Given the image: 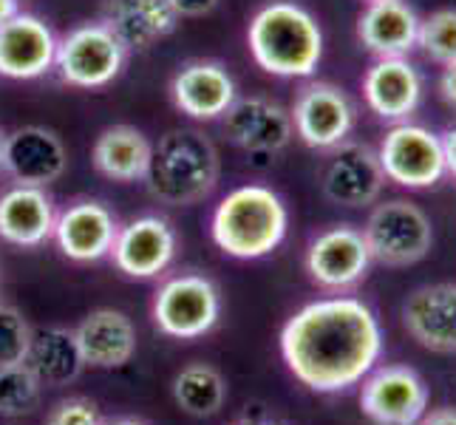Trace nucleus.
Here are the masks:
<instances>
[{
	"mask_svg": "<svg viewBox=\"0 0 456 425\" xmlns=\"http://www.w3.org/2000/svg\"><path fill=\"white\" fill-rule=\"evenodd\" d=\"M383 352V329L357 298H321L281 329V357L309 391L338 395L357 386Z\"/></svg>",
	"mask_w": 456,
	"mask_h": 425,
	"instance_id": "obj_1",
	"label": "nucleus"
},
{
	"mask_svg": "<svg viewBox=\"0 0 456 425\" xmlns=\"http://www.w3.org/2000/svg\"><path fill=\"white\" fill-rule=\"evenodd\" d=\"M247 49L256 66L284 80H304L323 60V29L295 0H270L247 26Z\"/></svg>",
	"mask_w": 456,
	"mask_h": 425,
	"instance_id": "obj_2",
	"label": "nucleus"
},
{
	"mask_svg": "<svg viewBox=\"0 0 456 425\" xmlns=\"http://www.w3.org/2000/svg\"><path fill=\"white\" fill-rule=\"evenodd\" d=\"M289 230V210L273 187L241 184L216 204L210 239L224 256L256 261L275 253Z\"/></svg>",
	"mask_w": 456,
	"mask_h": 425,
	"instance_id": "obj_3",
	"label": "nucleus"
},
{
	"mask_svg": "<svg viewBox=\"0 0 456 425\" xmlns=\"http://www.w3.org/2000/svg\"><path fill=\"white\" fill-rule=\"evenodd\" d=\"M218 176L222 159L213 139L199 128H170L153 145L145 184L167 208H191L216 191Z\"/></svg>",
	"mask_w": 456,
	"mask_h": 425,
	"instance_id": "obj_4",
	"label": "nucleus"
},
{
	"mask_svg": "<svg viewBox=\"0 0 456 425\" xmlns=\"http://www.w3.org/2000/svg\"><path fill=\"white\" fill-rule=\"evenodd\" d=\"M151 318L162 335L196 340L213 332L222 318V292L208 275L182 273L159 283L153 295Z\"/></svg>",
	"mask_w": 456,
	"mask_h": 425,
	"instance_id": "obj_5",
	"label": "nucleus"
},
{
	"mask_svg": "<svg viewBox=\"0 0 456 425\" xmlns=\"http://www.w3.org/2000/svg\"><path fill=\"white\" fill-rule=\"evenodd\" d=\"M128 52L100 20H88L57 37L54 71L71 88L97 91L111 86L125 69Z\"/></svg>",
	"mask_w": 456,
	"mask_h": 425,
	"instance_id": "obj_6",
	"label": "nucleus"
},
{
	"mask_svg": "<svg viewBox=\"0 0 456 425\" xmlns=\"http://www.w3.org/2000/svg\"><path fill=\"white\" fill-rule=\"evenodd\" d=\"M363 239L371 261L386 266H411L431 253L434 227L426 210L408 199H391L369 213Z\"/></svg>",
	"mask_w": 456,
	"mask_h": 425,
	"instance_id": "obj_7",
	"label": "nucleus"
},
{
	"mask_svg": "<svg viewBox=\"0 0 456 425\" xmlns=\"http://www.w3.org/2000/svg\"><path fill=\"white\" fill-rule=\"evenodd\" d=\"M377 159H380L386 179L408 191L434 187L448 173L443 136L408 119L395 122V128L386 131L377 148Z\"/></svg>",
	"mask_w": 456,
	"mask_h": 425,
	"instance_id": "obj_8",
	"label": "nucleus"
},
{
	"mask_svg": "<svg viewBox=\"0 0 456 425\" xmlns=\"http://www.w3.org/2000/svg\"><path fill=\"white\" fill-rule=\"evenodd\" d=\"M292 131L312 151H332L349 139L354 128V102L340 86L306 83L289 108Z\"/></svg>",
	"mask_w": 456,
	"mask_h": 425,
	"instance_id": "obj_9",
	"label": "nucleus"
},
{
	"mask_svg": "<svg viewBox=\"0 0 456 425\" xmlns=\"http://www.w3.org/2000/svg\"><path fill=\"white\" fill-rule=\"evenodd\" d=\"M306 273L323 290L343 292L357 287L371 266V253L363 230L335 225L318 233L306 247Z\"/></svg>",
	"mask_w": 456,
	"mask_h": 425,
	"instance_id": "obj_10",
	"label": "nucleus"
},
{
	"mask_svg": "<svg viewBox=\"0 0 456 425\" xmlns=\"http://www.w3.org/2000/svg\"><path fill=\"white\" fill-rule=\"evenodd\" d=\"M179 235L162 216H139L119 225L111 261L125 278L151 281L159 278L176 258Z\"/></svg>",
	"mask_w": 456,
	"mask_h": 425,
	"instance_id": "obj_11",
	"label": "nucleus"
},
{
	"mask_svg": "<svg viewBox=\"0 0 456 425\" xmlns=\"http://www.w3.org/2000/svg\"><path fill=\"white\" fill-rule=\"evenodd\" d=\"M360 408L377 425H417L428 408V388L414 369L383 366L363 377Z\"/></svg>",
	"mask_w": 456,
	"mask_h": 425,
	"instance_id": "obj_12",
	"label": "nucleus"
},
{
	"mask_svg": "<svg viewBox=\"0 0 456 425\" xmlns=\"http://www.w3.org/2000/svg\"><path fill=\"white\" fill-rule=\"evenodd\" d=\"M386 173L377 151L363 142H340L323 168L321 191L338 208H369L383 193Z\"/></svg>",
	"mask_w": 456,
	"mask_h": 425,
	"instance_id": "obj_13",
	"label": "nucleus"
},
{
	"mask_svg": "<svg viewBox=\"0 0 456 425\" xmlns=\"http://www.w3.org/2000/svg\"><path fill=\"white\" fill-rule=\"evenodd\" d=\"M119 233L114 210L97 199H77L57 213L52 241L69 261L94 264L111 256Z\"/></svg>",
	"mask_w": 456,
	"mask_h": 425,
	"instance_id": "obj_14",
	"label": "nucleus"
},
{
	"mask_svg": "<svg viewBox=\"0 0 456 425\" xmlns=\"http://www.w3.org/2000/svg\"><path fill=\"white\" fill-rule=\"evenodd\" d=\"M167 94L176 111L184 117L196 122H213L224 117L232 100L239 97V88H235V80L224 62L187 60L170 77Z\"/></svg>",
	"mask_w": 456,
	"mask_h": 425,
	"instance_id": "obj_15",
	"label": "nucleus"
},
{
	"mask_svg": "<svg viewBox=\"0 0 456 425\" xmlns=\"http://www.w3.org/2000/svg\"><path fill=\"white\" fill-rule=\"evenodd\" d=\"M57 35L43 18L14 12L0 26V77L6 80H37L54 71Z\"/></svg>",
	"mask_w": 456,
	"mask_h": 425,
	"instance_id": "obj_16",
	"label": "nucleus"
},
{
	"mask_svg": "<svg viewBox=\"0 0 456 425\" xmlns=\"http://www.w3.org/2000/svg\"><path fill=\"white\" fill-rule=\"evenodd\" d=\"M222 131L227 142L247 153H278L295 136L287 108L258 94L232 100L222 117Z\"/></svg>",
	"mask_w": 456,
	"mask_h": 425,
	"instance_id": "obj_17",
	"label": "nucleus"
},
{
	"mask_svg": "<svg viewBox=\"0 0 456 425\" xmlns=\"http://www.w3.org/2000/svg\"><path fill=\"white\" fill-rule=\"evenodd\" d=\"M69 168L62 139L45 125H23L4 139V173L14 184L49 187Z\"/></svg>",
	"mask_w": 456,
	"mask_h": 425,
	"instance_id": "obj_18",
	"label": "nucleus"
},
{
	"mask_svg": "<svg viewBox=\"0 0 456 425\" xmlns=\"http://www.w3.org/2000/svg\"><path fill=\"white\" fill-rule=\"evenodd\" d=\"M403 326L422 349L456 355V283H426L403 304Z\"/></svg>",
	"mask_w": 456,
	"mask_h": 425,
	"instance_id": "obj_19",
	"label": "nucleus"
},
{
	"mask_svg": "<svg viewBox=\"0 0 456 425\" xmlns=\"http://www.w3.org/2000/svg\"><path fill=\"white\" fill-rule=\"evenodd\" d=\"M100 23L111 29L125 52H151L179 26L167 0H102Z\"/></svg>",
	"mask_w": 456,
	"mask_h": 425,
	"instance_id": "obj_20",
	"label": "nucleus"
},
{
	"mask_svg": "<svg viewBox=\"0 0 456 425\" xmlns=\"http://www.w3.org/2000/svg\"><path fill=\"white\" fill-rule=\"evenodd\" d=\"M363 100L374 117L405 122L422 100V77L405 57H377L363 77Z\"/></svg>",
	"mask_w": 456,
	"mask_h": 425,
	"instance_id": "obj_21",
	"label": "nucleus"
},
{
	"mask_svg": "<svg viewBox=\"0 0 456 425\" xmlns=\"http://www.w3.org/2000/svg\"><path fill=\"white\" fill-rule=\"evenodd\" d=\"M57 222L54 199L45 187L12 184L0 193V241L31 249L52 241Z\"/></svg>",
	"mask_w": 456,
	"mask_h": 425,
	"instance_id": "obj_22",
	"label": "nucleus"
},
{
	"mask_svg": "<svg viewBox=\"0 0 456 425\" xmlns=\"http://www.w3.org/2000/svg\"><path fill=\"white\" fill-rule=\"evenodd\" d=\"M77 349L83 364L91 369H119L131 364L136 352V329L134 321L122 309H94L74 329Z\"/></svg>",
	"mask_w": 456,
	"mask_h": 425,
	"instance_id": "obj_23",
	"label": "nucleus"
},
{
	"mask_svg": "<svg viewBox=\"0 0 456 425\" xmlns=\"http://www.w3.org/2000/svg\"><path fill=\"white\" fill-rule=\"evenodd\" d=\"M151 156H153V142L145 136V131H139L136 125L128 122L102 128L91 148V162L100 176L122 184L145 182Z\"/></svg>",
	"mask_w": 456,
	"mask_h": 425,
	"instance_id": "obj_24",
	"label": "nucleus"
},
{
	"mask_svg": "<svg viewBox=\"0 0 456 425\" xmlns=\"http://www.w3.org/2000/svg\"><path fill=\"white\" fill-rule=\"evenodd\" d=\"M419 18L405 0L366 4L357 18V40L377 57H405L417 45Z\"/></svg>",
	"mask_w": 456,
	"mask_h": 425,
	"instance_id": "obj_25",
	"label": "nucleus"
},
{
	"mask_svg": "<svg viewBox=\"0 0 456 425\" xmlns=\"http://www.w3.org/2000/svg\"><path fill=\"white\" fill-rule=\"evenodd\" d=\"M26 364L35 369L43 386L52 388L74 383L86 369L83 355L74 340V329H62V326L31 329Z\"/></svg>",
	"mask_w": 456,
	"mask_h": 425,
	"instance_id": "obj_26",
	"label": "nucleus"
},
{
	"mask_svg": "<svg viewBox=\"0 0 456 425\" xmlns=\"http://www.w3.org/2000/svg\"><path fill=\"white\" fill-rule=\"evenodd\" d=\"M173 400L191 417H216L227 400V380L210 364H191L173 377Z\"/></svg>",
	"mask_w": 456,
	"mask_h": 425,
	"instance_id": "obj_27",
	"label": "nucleus"
},
{
	"mask_svg": "<svg viewBox=\"0 0 456 425\" xmlns=\"http://www.w3.org/2000/svg\"><path fill=\"white\" fill-rule=\"evenodd\" d=\"M43 383L26 360L0 369V414L4 417H23L40 405Z\"/></svg>",
	"mask_w": 456,
	"mask_h": 425,
	"instance_id": "obj_28",
	"label": "nucleus"
},
{
	"mask_svg": "<svg viewBox=\"0 0 456 425\" xmlns=\"http://www.w3.org/2000/svg\"><path fill=\"white\" fill-rule=\"evenodd\" d=\"M417 45L428 60L448 66L456 60V9H436L426 20H419Z\"/></svg>",
	"mask_w": 456,
	"mask_h": 425,
	"instance_id": "obj_29",
	"label": "nucleus"
},
{
	"mask_svg": "<svg viewBox=\"0 0 456 425\" xmlns=\"http://www.w3.org/2000/svg\"><path fill=\"white\" fill-rule=\"evenodd\" d=\"M31 343V326L23 312L0 301V369L23 364Z\"/></svg>",
	"mask_w": 456,
	"mask_h": 425,
	"instance_id": "obj_30",
	"label": "nucleus"
},
{
	"mask_svg": "<svg viewBox=\"0 0 456 425\" xmlns=\"http://www.w3.org/2000/svg\"><path fill=\"white\" fill-rule=\"evenodd\" d=\"M45 425H105L100 417V408L86 397H69L60 400L49 414Z\"/></svg>",
	"mask_w": 456,
	"mask_h": 425,
	"instance_id": "obj_31",
	"label": "nucleus"
},
{
	"mask_svg": "<svg viewBox=\"0 0 456 425\" xmlns=\"http://www.w3.org/2000/svg\"><path fill=\"white\" fill-rule=\"evenodd\" d=\"M167 4L182 20V18H204V14H210L218 6V0H167Z\"/></svg>",
	"mask_w": 456,
	"mask_h": 425,
	"instance_id": "obj_32",
	"label": "nucleus"
},
{
	"mask_svg": "<svg viewBox=\"0 0 456 425\" xmlns=\"http://www.w3.org/2000/svg\"><path fill=\"white\" fill-rule=\"evenodd\" d=\"M439 97L451 108H456V60L443 66V74H439Z\"/></svg>",
	"mask_w": 456,
	"mask_h": 425,
	"instance_id": "obj_33",
	"label": "nucleus"
},
{
	"mask_svg": "<svg viewBox=\"0 0 456 425\" xmlns=\"http://www.w3.org/2000/svg\"><path fill=\"white\" fill-rule=\"evenodd\" d=\"M417 425H456V408H434Z\"/></svg>",
	"mask_w": 456,
	"mask_h": 425,
	"instance_id": "obj_34",
	"label": "nucleus"
},
{
	"mask_svg": "<svg viewBox=\"0 0 456 425\" xmlns=\"http://www.w3.org/2000/svg\"><path fill=\"white\" fill-rule=\"evenodd\" d=\"M443 148H445V165H448V173H453V179H456V125L443 136Z\"/></svg>",
	"mask_w": 456,
	"mask_h": 425,
	"instance_id": "obj_35",
	"label": "nucleus"
},
{
	"mask_svg": "<svg viewBox=\"0 0 456 425\" xmlns=\"http://www.w3.org/2000/svg\"><path fill=\"white\" fill-rule=\"evenodd\" d=\"M14 12H20V0H0V26H4Z\"/></svg>",
	"mask_w": 456,
	"mask_h": 425,
	"instance_id": "obj_36",
	"label": "nucleus"
},
{
	"mask_svg": "<svg viewBox=\"0 0 456 425\" xmlns=\"http://www.w3.org/2000/svg\"><path fill=\"white\" fill-rule=\"evenodd\" d=\"M232 425H281L278 420H270V417H241L239 422Z\"/></svg>",
	"mask_w": 456,
	"mask_h": 425,
	"instance_id": "obj_37",
	"label": "nucleus"
},
{
	"mask_svg": "<svg viewBox=\"0 0 456 425\" xmlns=\"http://www.w3.org/2000/svg\"><path fill=\"white\" fill-rule=\"evenodd\" d=\"M108 425H145V422H139V420H117V422H108Z\"/></svg>",
	"mask_w": 456,
	"mask_h": 425,
	"instance_id": "obj_38",
	"label": "nucleus"
},
{
	"mask_svg": "<svg viewBox=\"0 0 456 425\" xmlns=\"http://www.w3.org/2000/svg\"><path fill=\"white\" fill-rule=\"evenodd\" d=\"M4 139L6 134H0V173H4Z\"/></svg>",
	"mask_w": 456,
	"mask_h": 425,
	"instance_id": "obj_39",
	"label": "nucleus"
},
{
	"mask_svg": "<svg viewBox=\"0 0 456 425\" xmlns=\"http://www.w3.org/2000/svg\"><path fill=\"white\" fill-rule=\"evenodd\" d=\"M366 4H377V0H366Z\"/></svg>",
	"mask_w": 456,
	"mask_h": 425,
	"instance_id": "obj_40",
	"label": "nucleus"
}]
</instances>
